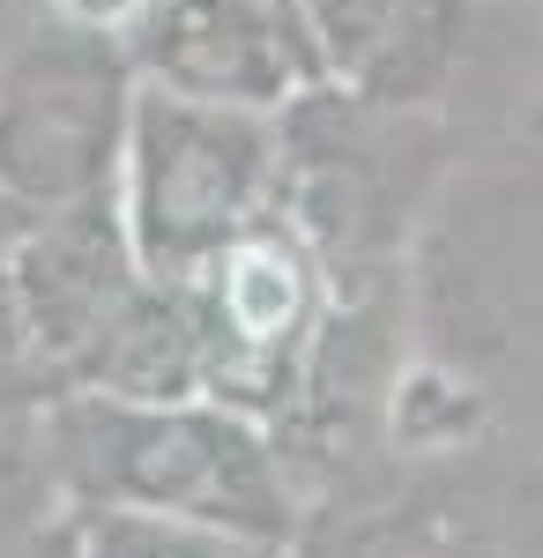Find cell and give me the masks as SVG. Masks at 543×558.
Returning <instances> with one entry per match:
<instances>
[{"label":"cell","mask_w":543,"mask_h":558,"mask_svg":"<svg viewBox=\"0 0 543 558\" xmlns=\"http://www.w3.org/2000/svg\"><path fill=\"white\" fill-rule=\"evenodd\" d=\"M268 179V142L246 105H209L171 83L126 105V260L157 283H186L216 246L246 231Z\"/></svg>","instance_id":"6da1fadb"},{"label":"cell","mask_w":543,"mask_h":558,"mask_svg":"<svg viewBox=\"0 0 543 558\" xmlns=\"http://www.w3.org/2000/svg\"><path fill=\"white\" fill-rule=\"evenodd\" d=\"M97 454L89 476L112 507H149L268 544L283 536V484L261 447V432L239 410H202V402H105L89 410Z\"/></svg>","instance_id":"7a4b0ae2"},{"label":"cell","mask_w":543,"mask_h":558,"mask_svg":"<svg viewBox=\"0 0 543 558\" xmlns=\"http://www.w3.org/2000/svg\"><path fill=\"white\" fill-rule=\"evenodd\" d=\"M194 373L224 410H268L291 380V350L313 320V268L283 231H239L194 276Z\"/></svg>","instance_id":"3957f363"},{"label":"cell","mask_w":543,"mask_h":558,"mask_svg":"<svg viewBox=\"0 0 543 558\" xmlns=\"http://www.w3.org/2000/svg\"><path fill=\"white\" fill-rule=\"evenodd\" d=\"M126 260L97 223L45 216L38 231L0 246V365L8 373H97L120 336Z\"/></svg>","instance_id":"277c9868"},{"label":"cell","mask_w":543,"mask_h":558,"mask_svg":"<svg viewBox=\"0 0 543 558\" xmlns=\"http://www.w3.org/2000/svg\"><path fill=\"white\" fill-rule=\"evenodd\" d=\"M120 142V75L97 52H38L0 83V186L75 209L105 186Z\"/></svg>","instance_id":"5b68a950"},{"label":"cell","mask_w":543,"mask_h":558,"mask_svg":"<svg viewBox=\"0 0 543 558\" xmlns=\"http://www.w3.org/2000/svg\"><path fill=\"white\" fill-rule=\"evenodd\" d=\"M157 75L209 105H276L291 89V52L246 0H171L157 15Z\"/></svg>","instance_id":"8992f818"},{"label":"cell","mask_w":543,"mask_h":558,"mask_svg":"<svg viewBox=\"0 0 543 558\" xmlns=\"http://www.w3.org/2000/svg\"><path fill=\"white\" fill-rule=\"evenodd\" d=\"M83 558H246V536L149 514V507H105L83 536Z\"/></svg>","instance_id":"52a82bcc"},{"label":"cell","mask_w":543,"mask_h":558,"mask_svg":"<svg viewBox=\"0 0 543 558\" xmlns=\"http://www.w3.org/2000/svg\"><path fill=\"white\" fill-rule=\"evenodd\" d=\"M313 31L342 68H365L379 45H387V23H395V0H305Z\"/></svg>","instance_id":"ba28073f"},{"label":"cell","mask_w":543,"mask_h":558,"mask_svg":"<svg viewBox=\"0 0 543 558\" xmlns=\"http://www.w3.org/2000/svg\"><path fill=\"white\" fill-rule=\"evenodd\" d=\"M75 23H126L134 8H149V0H60Z\"/></svg>","instance_id":"9c48e42d"}]
</instances>
